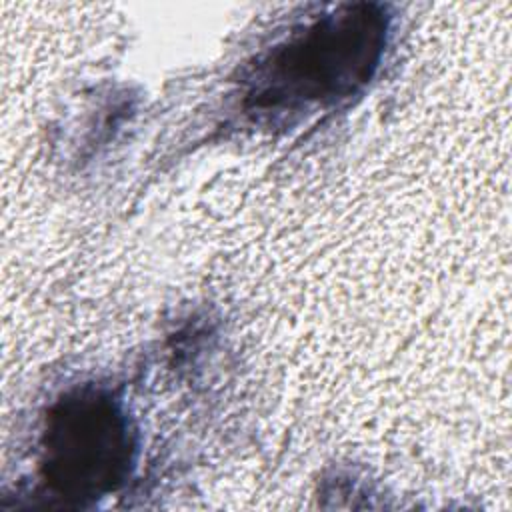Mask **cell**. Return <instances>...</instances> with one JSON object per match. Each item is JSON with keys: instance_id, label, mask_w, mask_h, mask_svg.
<instances>
[{"instance_id": "cell-1", "label": "cell", "mask_w": 512, "mask_h": 512, "mask_svg": "<svg viewBox=\"0 0 512 512\" xmlns=\"http://www.w3.org/2000/svg\"><path fill=\"white\" fill-rule=\"evenodd\" d=\"M386 20L372 6L328 14L278 46L260 66L252 96L258 106L338 100L364 84L380 54Z\"/></svg>"}, {"instance_id": "cell-2", "label": "cell", "mask_w": 512, "mask_h": 512, "mask_svg": "<svg viewBox=\"0 0 512 512\" xmlns=\"http://www.w3.org/2000/svg\"><path fill=\"white\" fill-rule=\"evenodd\" d=\"M132 454L128 420L102 390L66 394L44 432L46 482L68 498H96L124 478Z\"/></svg>"}]
</instances>
